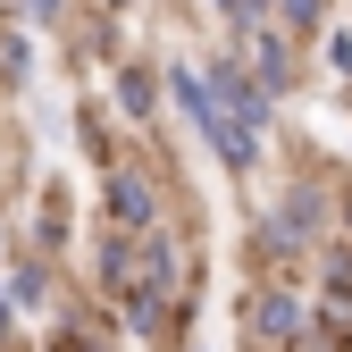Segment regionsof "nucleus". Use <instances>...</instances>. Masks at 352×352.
<instances>
[{"label":"nucleus","mask_w":352,"mask_h":352,"mask_svg":"<svg viewBox=\"0 0 352 352\" xmlns=\"http://www.w3.org/2000/svg\"><path fill=\"white\" fill-rule=\"evenodd\" d=\"M176 101H185V118H193V126H201V135L218 143V160H227L235 176L252 168V151H260V143H252V126H243V118H235L227 101H218V93H210V84L193 76V67H176Z\"/></svg>","instance_id":"nucleus-1"},{"label":"nucleus","mask_w":352,"mask_h":352,"mask_svg":"<svg viewBox=\"0 0 352 352\" xmlns=\"http://www.w3.org/2000/svg\"><path fill=\"white\" fill-rule=\"evenodd\" d=\"M243 327H252L260 344H302V336H311V311H302L294 294H252V311H243Z\"/></svg>","instance_id":"nucleus-2"},{"label":"nucleus","mask_w":352,"mask_h":352,"mask_svg":"<svg viewBox=\"0 0 352 352\" xmlns=\"http://www.w3.org/2000/svg\"><path fill=\"white\" fill-rule=\"evenodd\" d=\"M210 93L227 101V109H235V118L252 126V135H260V126H269V93H260V84H252V76H243L235 59H218V67H210Z\"/></svg>","instance_id":"nucleus-3"},{"label":"nucleus","mask_w":352,"mask_h":352,"mask_svg":"<svg viewBox=\"0 0 352 352\" xmlns=\"http://www.w3.org/2000/svg\"><path fill=\"white\" fill-rule=\"evenodd\" d=\"M101 201H109V218H118V227H151V185H143V176H126V168H109V185H101Z\"/></svg>","instance_id":"nucleus-4"},{"label":"nucleus","mask_w":352,"mask_h":352,"mask_svg":"<svg viewBox=\"0 0 352 352\" xmlns=\"http://www.w3.org/2000/svg\"><path fill=\"white\" fill-rule=\"evenodd\" d=\"M118 101L143 118V109H151V76H143V67H118Z\"/></svg>","instance_id":"nucleus-5"},{"label":"nucleus","mask_w":352,"mask_h":352,"mask_svg":"<svg viewBox=\"0 0 352 352\" xmlns=\"http://www.w3.org/2000/svg\"><path fill=\"white\" fill-rule=\"evenodd\" d=\"M218 9H227V17H235V25H243V34H252V25H260V17H269V0H218Z\"/></svg>","instance_id":"nucleus-6"},{"label":"nucleus","mask_w":352,"mask_h":352,"mask_svg":"<svg viewBox=\"0 0 352 352\" xmlns=\"http://www.w3.org/2000/svg\"><path fill=\"white\" fill-rule=\"evenodd\" d=\"M285 17H294V25H311V17H319V0H285Z\"/></svg>","instance_id":"nucleus-7"},{"label":"nucleus","mask_w":352,"mask_h":352,"mask_svg":"<svg viewBox=\"0 0 352 352\" xmlns=\"http://www.w3.org/2000/svg\"><path fill=\"white\" fill-rule=\"evenodd\" d=\"M17 9H25V17H59V0H17Z\"/></svg>","instance_id":"nucleus-8"},{"label":"nucleus","mask_w":352,"mask_h":352,"mask_svg":"<svg viewBox=\"0 0 352 352\" xmlns=\"http://www.w3.org/2000/svg\"><path fill=\"white\" fill-rule=\"evenodd\" d=\"M0 336H9V294H0Z\"/></svg>","instance_id":"nucleus-9"},{"label":"nucleus","mask_w":352,"mask_h":352,"mask_svg":"<svg viewBox=\"0 0 352 352\" xmlns=\"http://www.w3.org/2000/svg\"><path fill=\"white\" fill-rule=\"evenodd\" d=\"M344 218H352V201H344Z\"/></svg>","instance_id":"nucleus-10"}]
</instances>
